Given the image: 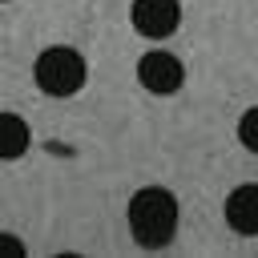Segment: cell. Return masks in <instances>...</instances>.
Instances as JSON below:
<instances>
[{
    "instance_id": "cell-7",
    "label": "cell",
    "mask_w": 258,
    "mask_h": 258,
    "mask_svg": "<svg viewBox=\"0 0 258 258\" xmlns=\"http://www.w3.org/2000/svg\"><path fill=\"white\" fill-rule=\"evenodd\" d=\"M238 141H242L250 153H258V105L238 117Z\"/></svg>"
},
{
    "instance_id": "cell-6",
    "label": "cell",
    "mask_w": 258,
    "mask_h": 258,
    "mask_svg": "<svg viewBox=\"0 0 258 258\" xmlns=\"http://www.w3.org/2000/svg\"><path fill=\"white\" fill-rule=\"evenodd\" d=\"M32 133H28V121L20 113H0V161H16L24 157Z\"/></svg>"
},
{
    "instance_id": "cell-1",
    "label": "cell",
    "mask_w": 258,
    "mask_h": 258,
    "mask_svg": "<svg viewBox=\"0 0 258 258\" xmlns=\"http://www.w3.org/2000/svg\"><path fill=\"white\" fill-rule=\"evenodd\" d=\"M177 222H181V210H177V198L161 185H145L133 194L129 202V234L145 246V250H161L173 242L177 234Z\"/></svg>"
},
{
    "instance_id": "cell-5",
    "label": "cell",
    "mask_w": 258,
    "mask_h": 258,
    "mask_svg": "<svg viewBox=\"0 0 258 258\" xmlns=\"http://www.w3.org/2000/svg\"><path fill=\"white\" fill-rule=\"evenodd\" d=\"M226 222L242 238L258 234V181H246V185L230 189V198H226Z\"/></svg>"
},
{
    "instance_id": "cell-2",
    "label": "cell",
    "mask_w": 258,
    "mask_h": 258,
    "mask_svg": "<svg viewBox=\"0 0 258 258\" xmlns=\"http://www.w3.org/2000/svg\"><path fill=\"white\" fill-rule=\"evenodd\" d=\"M32 81H36V89L48 93V97H73V93L85 89L89 69H85V56H81L77 48H69V44H48V48L36 56V64H32Z\"/></svg>"
},
{
    "instance_id": "cell-8",
    "label": "cell",
    "mask_w": 258,
    "mask_h": 258,
    "mask_svg": "<svg viewBox=\"0 0 258 258\" xmlns=\"http://www.w3.org/2000/svg\"><path fill=\"white\" fill-rule=\"evenodd\" d=\"M0 254L20 258V254H24V242H20V238H12V234H0Z\"/></svg>"
},
{
    "instance_id": "cell-4",
    "label": "cell",
    "mask_w": 258,
    "mask_h": 258,
    "mask_svg": "<svg viewBox=\"0 0 258 258\" xmlns=\"http://www.w3.org/2000/svg\"><path fill=\"white\" fill-rule=\"evenodd\" d=\"M129 20L141 36L149 40H165L181 28V0H133Z\"/></svg>"
},
{
    "instance_id": "cell-3",
    "label": "cell",
    "mask_w": 258,
    "mask_h": 258,
    "mask_svg": "<svg viewBox=\"0 0 258 258\" xmlns=\"http://www.w3.org/2000/svg\"><path fill=\"white\" fill-rule=\"evenodd\" d=\"M137 81H141V89H149L153 97H173V93L185 85V64H181L173 52L153 48V52H145V56L137 60Z\"/></svg>"
}]
</instances>
